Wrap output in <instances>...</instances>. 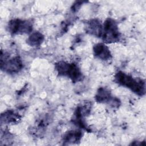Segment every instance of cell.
<instances>
[{
    "label": "cell",
    "instance_id": "6da1fadb",
    "mask_svg": "<svg viewBox=\"0 0 146 146\" xmlns=\"http://www.w3.org/2000/svg\"><path fill=\"white\" fill-rule=\"evenodd\" d=\"M114 80L119 85L129 89L139 96H142L145 94V82L142 79L134 78L122 71H119L115 75Z\"/></svg>",
    "mask_w": 146,
    "mask_h": 146
},
{
    "label": "cell",
    "instance_id": "7a4b0ae2",
    "mask_svg": "<svg viewBox=\"0 0 146 146\" xmlns=\"http://www.w3.org/2000/svg\"><path fill=\"white\" fill-rule=\"evenodd\" d=\"M55 70L59 76L67 77L73 83L79 82L83 78L80 68L74 63L59 61L55 64Z\"/></svg>",
    "mask_w": 146,
    "mask_h": 146
},
{
    "label": "cell",
    "instance_id": "3957f363",
    "mask_svg": "<svg viewBox=\"0 0 146 146\" xmlns=\"http://www.w3.org/2000/svg\"><path fill=\"white\" fill-rule=\"evenodd\" d=\"M100 38L106 43H113L120 41L121 33L117 22L113 19L108 18L105 20Z\"/></svg>",
    "mask_w": 146,
    "mask_h": 146
},
{
    "label": "cell",
    "instance_id": "277c9868",
    "mask_svg": "<svg viewBox=\"0 0 146 146\" xmlns=\"http://www.w3.org/2000/svg\"><path fill=\"white\" fill-rule=\"evenodd\" d=\"M1 69L8 74H17L22 70L23 64L19 56L11 57L8 52H1Z\"/></svg>",
    "mask_w": 146,
    "mask_h": 146
},
{
    "label": "cell",
    "instance_id": "5b68a950",
    "mask_svg": "<svg viewBox=\"0 0 146 146\" xmlns=\"http://www.w3.org/2000/svg\"><path fill=\"white\" fill-rule=\"evenodd\" d=\"M33 27L31 21L18 18L10 20L7 25L8 31L11 35L29 34L31 33Z\"/></svg>",
    "mask_w": 146,
    "mask_h": 146
},
{
    "label": "cell",
    "instance_id": "8992f818",
    "mask_svg": "<svg viewBox=\"0 0 146 146\" xmlns=\"http://www.w3.org/2000/svg\"><path fill=\"white\" fill-rule=\"evenodd\" d=\"M90 104L87 103L78 106L73 114L72 118V123L76 126L89 131V129L85 122L84 117L90 113Z\"/></svg>",
    "mask_w": 146,
    "mask_h": 146
},
{
    "label": "cell",
    "instance_id": "52a82bcc",
    "mask_svg": "<svg viewBox=\"0 0 146 146\" xmlns=\"http://www.w3.org/2000/svg\"><path fill=\"white\" fill-rule=\"evenodd\" d=\"M95 99L99 103H107L113 108H118L120 105V100L112 96L111 91L105 87H100L96 91Z\"/></svg>",
    "mask_w": 146,
    "mask_h": 146
},
{
    "label": "cell",
    "instance_id": "ba28073f",
    "mask_svg": "<svg viewBox=\"0 0 146 146\" xmlns=\"http://www.w3.org/2000/svg\"><path fill=\"white\" fill-rule=\"evenodd\" d=\"M93 52L96 58L102 60H108L112 57L109 48L103 43L95 44L93 47Z\"/></svg>",
    "mask_w": 146,
    "mask_h": 146
},
{
    "label": "cell",
    "instance_id": "9c48e42d",
    "mask_svg": "<svg viewBox=\"0 0 146 146\" xmlns=\"http://www.w3.org/2000/svg\"><path fill=\"white\" fill-rule=\"evenodd\" d=\"M85 30L90 35L96 37H101L103 29V25L101 22L98 19H92L85 23Z\"/></svg>",
    "mask_w": 146,
    "mask_h": 146
},
{
    "label": "cell",
    "instance_id": "30bf717a",
    "mask_svg": "<svg viewBox=\"0 0 146 146\" xmlns=\"http://www.w3.org/2000/svg\"><path fill=\"white\" fill-rule=\"evenodd\" d=\"M82 132L79 130H71L67 132L63 136V143L70 144H77L82 138Z\"/></svg>",
    "mask_w": 146,
    "mask_h": 146
},
{
    "label": "cell",
    "instance_id": "8fae6325",
    "mask_svg": "<svg viewBox=\"0 0 146 146\" xmlns=\"http://www.w3.org/2000/svg\"><path fill=\"white\" fill-rule=\"evenodd\" d=\"M21 116L17 112L13 110H8L1 114V123L5 124H14L19 122Z\"/></svg>",
    "mask_w": 146,
    "mask_h": 146
},
{
    "label": "cell",
    "instance_id": "7c38bea8",
    "mask_svg": "<svg viewBox=\"0 0 146 146\" xmlns=\"http://www.w3.org/2000/svg\"><path fill=\"white\" fill-rule=\"evenodd\" d=\"M44 40V35L39 31L32 33L26 40L27 43L32 47L39 46Z\"/></svg>",
    "mask_w": 146,
    "mask_h": 146
},
{
    "label": "cell",
    "instance_id": "4fadbf2b",
    "mask_svg": "<svg viewBox=\"0 0 146 146\" xmlns=\"http://www.w3.org/2000/svg\"><path fill=\"white\" fill-rule=\"evenodd\" d=\"M85 2H86V1H76L75 2V3L72 6L71 9H72V11H74V12L77 11L79 10V9L80 7L82 5H83Z\"/></svg>",
    "mask_w": 146,
    "mask_h": 146
}]
</instances>
